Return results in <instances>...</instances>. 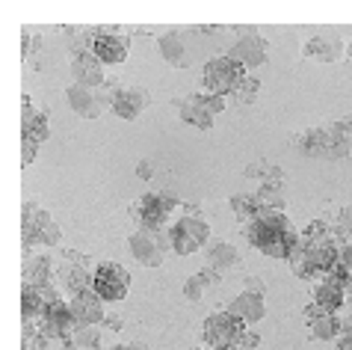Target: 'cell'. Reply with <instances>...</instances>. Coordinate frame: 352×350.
I'll return each mask as SVG.
<instances>
[{"instance_id": "27", "label": "cell", "mask_w": 352, "mask_h": 350, "mask_svg": "<svg viewBox=\"0 0 352 350\" xmlns=\"http://www.w3.org/2000/svg\"><path fill=\"white\" fill-rule=\"evenodd\" d=\"M302 238L308 240V244H329V240H335V229H331V220L329 217H320L308 223V229L302 232Z\"/></svg>"}, {"instance_id": "30", "label": "cell", "mask_w": 352, "mask_h": 350, "mask_svg": "<svg viewBox=\"0 0 352 350\" xmlns=\"http://www.w3.org/2000/svg\"><path fill=\"white\" fill-rule=\"evenodd\" d=\"M258 89H260V80H258V77H252V75H246V77L240 80V86L231 92V98H237V104H240V107H246V104L255 101Z\"/></svg>"}, {"instance_id": "32", "label": "cell", "mask_w": 352, "mask_h": 350, "mask_svg": "<svg viewBox=\"0 0 352 350\" xmlns=\"http://www.w3.org/2000/svg\"><path fill=\"white\" fill-rule=\"evenodd\" d=\"M273 166L275 164H269V160H255V164H249L246 169H243V175H246V178H258V182L264 184L269 178V173H273Z\"/></svg>"}, {"instance_id": "21", "label": "cell", "mask_w": 352, "mask_h": 350, "mask_svg": "<svg viewBox=\"0 0 352 350\" xmlns=\"http://www.w3.org/2000/svg\"><path fill=\"white\" fill-rule=\"evenodd\" d=\"M308 327H311V338H317V342H338L340 329H344V321H340V312H335V315L317 318Z\"/></svg>"}, {"instance_id": "16", "label": "cell", "mask_w": 352, "mask_h": 350, "mask_svg": "<svg viewBox=\"0 0 352 350\" xmlns=\"http://www.w3.org/2000/svg\"><path fill=\"white\" fill-rule=\"evenodd\" d=\"M311 303H317L323 312H329V315H335V312L347 309V294H344V285L340 282H331V279H323L314 285L311 291Z\"/></svg>"}, {"instance_id": "35", "label": "cell", "mask_w": 352, "mask_h": 350, "mask_svg": "<svg viewBox=\"0 0 352 350\" xmlns=\"http://www.w3.org/2000/svg\"><path fill=\"white\" fill-rule=\"evenodd\" d=\"M101 329H104V333H113V336H119L122 329H124V318L119 315V312H107V318H104Z\"/></svg>"}, {"instance_id": "23", "label": "cell", "mask_w": 352, "mask_h": 350, "mask_svg": "<svg viewBox=\"0 0 352 350\" xmlns=\"http://www.w3.org/2000/svg\"><path fill=\"white\" fill-rule=\"evenodd\" d=\"M228 205H231L234 217H237L243 226H246L249 220H255V217H258V211H260V205H258V196H255V193H234Z\"/></svg>"}, {"instance_id": "10", "label": "cell", "mask_w": 352, "mask_h": 350, "mask_svg": "<svg viewBox=\"0 0 352 350\" xmlns=\"http://www.w3.org/2000/svg\"><path fill=\"white\" fill-rule=\"evenodd\" d=\"M344 51H347V42L340 39V33H335V30L314 33L311 39L305 42V48H302L305 57L320 60V62H335V60H340V53Z\"/></svg>"}, {"instance_id": "15", "label": "cell", "mask_w": 352, "mask_h": 350, "mask_svg": "<svg viewBox=\"0 0 352 350\" xmlns=\"http://www.w3.org/2000/svg\"><path fill=\"white\" fill-rule=\"evenodd\" d=\"M24 285H33V288H44V285L57 282V262L51 255H27L24 258Z\"/></svg>"}, {"instance_id": "42", "label": "cell", "mask_w": 352, "mask_h": 350, "mask_svg": "<svg viewBox=\"0 0 352 350\" xmlns=\"http://www.w3.org/2000/svg\"><path fill=\"white\" fill-rule=\"evenodd\" d=\"M347 53H349V57H352V39L347 42Z\"/></svg>"}, {"instance_id": "29", "label": "cell", "mask_w": 352, "mask_h": 350, "mask_svg": "<svg viewBox=\"0 0 352 350\" xmlns=\"http://www.w3.org/2000/svg\"><path fill=\"white\" fill-rule=\"evenodd\" d=\"M331 229H335L338 244H349L352 240V205H344V208L331 217Z\"/></svg>"}, {"instance_id": "33", "label": "cell", "mask_w": 352, "mask_h": 350, "mask_svg": "<svg viewBox=\"0 0 352 350\" xmlns=\"http://www.w3.org/2000/svg\"><path fill=\"white\" fill-rule=\"evenodd\" d=\"M202 104H204V110L216 116V113H222L225 110V95H216V92H204L202 89Z\"/></svg>"}, {"instance_id": "37", "label": "cell", "mask_w": 352, "mask_h": 350, "mask_svg": "<svg viewBox=\"0 0 352 350\" xmlns=\"http://www.w3.org/2000/svg\"><path fill=\"white\" fill-rule=\"evenodd\" d=\"M36 155H39V142H33V140H21V160H24V166H30Z\"/></svg>"}, {"instance_id": "44", "label": "cell", "mask_w": 352, "mask_h": 350, "mask_svg": "<svg viewBox=\"0 0 352 350\" xmlns=\"http://www.w3.org/2000/svg\"><path fill=\"white\" fill-rule=\"evenodd\" d=\"M66 350H75V347H71V345H68V347H66Z\"/></svg>"}, {"instance_id": "20", "label": "cell", "mask_w": 352, "mask_h": 350, "mask_svg": "<svg viewBox=\"0 0 352 350\" xmlns=\"http://www.w3.org/2000/svg\"><path fill=\"white\" fill-rule=\"evenodd\" d=\"M66 98H68V107L75 113H80V116H86V119H98L104 110L98 107V101H95V89H86V86H80V84H71L68 89H66Z\"/></svg>"}, {"instance_id": "6", "label": "cell", "mask_w": 352, "mask_h": 350, "mask_svg": "<svg viewBox=\"0 0 352 350\" xmlns=\"http://www.w3.org/2000/svg\"><path fill=\"white\" fill-rule=\"evenodd\" d=\"M234 33H237V42L231 45L228 57L234 62H240L243 68H258L267 62V53H269V45L267 39L260 36L255 27H234Z\"/></svg>"}, {"instance_id": "5", "label": "cell", "mask_w": 352, "mask_h": 350, "mask_svg": "<svg viewBox=\"0 0 352 350\" xmlns=\"http://www.w3.org/2000/svg\"><path fill=\"white\" fill-rule=\"evenodd\" d=\"M246 77V68L240 62H234L228 53L225 57H213L204 62L202 71V86L204 92H216V95H231L240 86V80Z\"/></svg>"}, {"instance_id": "40", "label": "cell", "mask_w": 352, "mask_h": 350, "mask_svg": "<svg viewBox=\"0 0 352 350\" xmlns=\"http://www.w3.org/2000/svg\"><path fill=\"white\" fill-rule=\"evenodd\" d=\"M340 264L349 271V276H352V240L349 244H340Z\"/></svg>"}, {"instance_id": "43", "label": "cell", "mask_w": 352, "mask_h": 350, "mask_svg": "<svg viewBox=\"0 0 352 350\" xmlns=\"http://www.w3.org/2000/svg\"><path fill=\"white\" fill-rule=\"evenodd\" d=\"M193 350H207V347H193Z\"/></svg>"}, {"instance_id": "28", "label": "cell", "mask_w": 352, "mask_h": 350, "mask_svg": "<svg viewBox=\"0 0 352 350\" xmlns=\"http://www.w3.org/2000/svg\"><path fill=\"white\" fill-rule=\"evenodd\" d=\"M258 205L260 208H273V211H284V187H275V184H260L258 190Z\"/></svg>"}, {"instance_id": "31", "label": "cell", "mask_w": 352, "mask_h": 350, "mask_svg": "<svg viewBox=\"0 0 352 350\" xmlns=\"http://www.w3.org/2000/svg\"><path fill=\"white\" fill-rule=\"evenodd\" d=\"M204 288H207V285L202 282V276L193 273V276H189V279L184 282V297H187L189 303H198V300L204 297Z\"/></svg>"}, {"instance_id": "39", "label": "cell", "mask_w": 352, "mask_h": 350, "mask_svg": "<svg viewBox=\"0 0 352 350\" xmlns=\"http://www.w3.org/2000/svg\"><path fill=\"white\" fill-rule=\"evenodd\" d=\"M137 178L139 182H151V178H154V164H151L148 158H142L137 164Z\"/></svg>"}, {"instance_id": "34", "label": "cell", "mask_w": 352, "mask_h": 350, "mask_svg": "<svg viewBox=\"0 0 352 350\" xmlns=\"http://www.w3.org/2000/svg\"><path fill=\"white\" fill-rule=\"evenodd\" d=\"M260 347V336L258 333H252V329H246L237 342L231 345V350H258Z\"/></svg>"}, {"instance_id": "3", "label": "cell", "mask_w": 352, "mask_h": 350, "mask_svg": "<svg viewBox=\"0 0 352 350\" xmlns=\"http://www.w3.org/2000/svg\"><path fill=\"white\" fill-rule=\"evenodd\" d=\"M128 249H131V255L137 258V264L160 267L166 253L172 249V240H169L166 229H137L128 238Z\"/></svg>"}, {"instance_id": "22", "label": "cell", "mask_w": 352, "mask_h": 350, "mask_svg": "<svg viewBox=\"0 0 352 350\" xmlns=\"http://www.w3.org/2000/svg\"><path fill=\"white\" fill-rule=\"evenodd\" d=\"M44 300L39 297V291L33 288V285H24L21 288V324H33V321H39L44 315Z\"/></svg>"}, {"instance_id": "25", "label": "cell", "mask_w": 352, "mask_h": 350, "mask_svg": "<svg viewBox=\"0 0 352 350\" xmlns=\"http://www.w3.org/2000/svg\"><path fill=\"white\" fill-rule=\"evenodd\" d=\"M101 336H104L101 327H77L68 342L75 350H101Z\"/></svg>"}, {"instance_id": "4", "label": "cell", "mask_w": 352, "mask_h": 350, "mask_svg": "<svg viewBox=\"0 0 352 350\" xmlns=\"http://www.w3.org/2000/svg\"><path fill=\"white\" fill-rule=\"evenodd\" d=\"M246 333V324L231 312H213L202 324V347L207 350H231V345Z\"/></svg>"}, {"instance_id": "36", "label": "cell", "mask_w": 352, "mask_h": 350, "mask_svg": "<svg viewBox=\"0 0 352 350\" xmlns=\"http://www.w3.org/2000/svg\"><path fill=\"white\" fill-rule=\"evenodd\" d=\"M243 288H246V294L264 297V294H267V282L260 279V276H246V279H243Z\"/></svg>"}, {"instance_id": "1", "label": "cell", "mask_w": 352, "mask_h": 350, "mask_svg": "<svg viewBox=\"0 0 352 350\" xmlns=\"http://www.w3.org/2000/svg\"><path fill=\"white\" fill-rule=\"evenodd\" d=\"M178 196L169 190L160 193H146L137 202H131V214L139 229H169V220L178 208Z\"/></svg>"}, {"instance_id": "18", "label": "cell", "mask_w": 352, "mask_h": 350, "mask_svg": "<svg viewBox=\"0 0 352 350\" xmlns=\"http://www.w3.org/2000/svg\"><path fill=\"white\" fill-rule=\"evenodd\" d=\"M204 264L225 273V271H231V267L240 264V249L234 244H228V240H211V244L204 247Z\"/></svg>"}, {"instance_id": "8", "label": "cell", "mask_w": 352, "mask_h": 350, "mask_svg": "<svg viewBox=\"0 0 352 350\" xmlns=\"http://www.w3.org/2000/svg\"><path fill=\"white\" fill-rule=\"evenodd\" d=\"M131 51V33H122L116 27H101V36L95 39L92 53L104 66H119V62L128 60Z\"/></svg>"}, {"instance_id": "38", "label": "cell", "mask_w": 352, "mask_h": 350, "mask_svg": "<svg viewBox=\"0 0 352 350\" xmlns=\"http://www.w3.org/2000/svg\"><path fill=\"white\" fill-rule=\"evenodd\" d=\"M198 276H202V282L207 285V288H213V285H219L222 282V273L216 271V267H202V271H198Z\"/></svg>"}, {"instance_id": "19", "label": "cell", "mask_w": 352, "mask_h": 350, "mask_svg": "<svg viewBox=\"0 0 352 350\" xmlns=\"http://www.w3.org/2000/svg\"><path fill=\"white\" fill-rule=\"evenodd\" d=\"M225 312H231L234 318H240L243 324H258L260 318H264V312H267V306H264V297H255V294H246L243 291L240 297H234L231 303H228V309Z\"/></svg>"}, {"instance_id": "7", "label": "cell", "mask_w": 352, "mask_h": 350, "mask_svg": "<svg viewBox=\"0 0 352 350\" xmlns=\"http://www.w3.org/2000/svg\"><path fill=\"white\" fill-rule=\"evenodd\" d=\"M92 288L98 291V297L104 303H119L128 297V291H131V273L116 262H104L95 267Z\"/></svg>"}, {"instance_id": "12", "label": "cell", "mask_w": 352, "mask_h": 350, "mask_svg": "<svg viewBox=\"0 0 352 350\" xmlns=\"http://www.w3.org/2000/svg\"><path fill=\"white\" fill-rule=\"evenodd\" d=\"M293 149L305 158H326L331 160V134L326 125L320 128H305L293 137Z\"/></svg>"}, {"instance_id": "41", "label": "cell", "mask_w": 352, "mask_h": 350, "mask_svg": "<svg viewBox=\"0 0 352 350\" xmlns=\"http://www.w3.org/2000/svg\"><path fill=\"white\" fill-rule=\"evenodd\" d=\"M113 350H148V345H142V342H122V345H116Z\"/></svg>"}, {"instance_id": "13", "label": "cell", "mask_w": 352, "mask_h": 350, "mask_svg": "<svg viewBox=\"0 0 352 350\" xmlns=\"http://www.w3.org/2000/svg\"><path fill=\"white\" fill-rule=\"evenodd\" d=\"M151 104V95L148 89L142 86H122L119 92H116V101H113V113L122 116V119H137V116L146 110V107Z\"/></svg>"}, {"instance_id": "14", "label": "cell", "mask_w": 352, "mask_h": 350, "mask_svg": "<svg viewBox=\"0 0 352 350\" xmlns=\"http://www.w3.org/2000/svg\"><path fill=\"white\" fill-rule=\"evenodd\" d=\"M187 30H166L163 36L157 39V48H160V57H163L169 66L175 68H187L193 57L187 53Z\"/></svg>"}, {"instance_id": "9", "label": "cell", "mask_w": 352, "mask_h": 350, "mask_svg": "<svg viewBox=\"0 0 352 350\" xmlns=\"http://www.w3.org/2000/svg\"><path fill=\"white\" fill-rule=\"evenodd\" d=\"M68 306H71V315H75V321L80 327H101L104 318H107L104 300L98 297L95 288H86V291L75 294V297L68 300Z\"/></svg>"}, {"instance_id": "2", "label": "cell", "mask_w": 352, "mask_h": 350, "mask_svg": "<svg viewBox=\"0 0 352 350\" xmlns=\"http://www.w3.org/2000/svg\"><path fill=\"white\" fill-rule=\"evenodd\" d=\"M169 240H172V253L193 255L202 247L211 244V226L202 214H184L175 223H169Z\"/></svg>"}, {"instance_id": "17", "label": "cell", "mask_w": 352, "mask_h": 350, "mask_svg": "<svg viewBox=\"0 0 352 350\" xmlns=\"http://www.w3.org/2000/svg\"><path fill=\"white\" fill-rule=\"evenodd\" d=\"M175 107H178L180 119H184L187 125H193V128H202V131H211L213 116L204 110V104H202V92H193V95L178 98Z\"/></svg>"}, {"instance_id": "11", "label": "cell", "mask_w": 352, "mask_h": 350, "mask_svg": "<svg viewBox=\"0 0 352 350\" xmlns=\"http://www.w3.org/2000/svg\"><path fill=\"white\" fill-rule=\"evenodd\" d=\"M71 75H75V84L86 86V89H101L107 84L104 62L98 60L92 51H83V53H77V57H71Z\"/></svg>"}, {"instance_id": "24", "label": "cell", "mask_w": 352, "mask_h": 350, "mask_svg": "<svg viewBox=\"0 0 352 350\" xmlns=\"http://www.w3.org/2000/svg\"><path fill=\"white\" fill-rule=\"evenodd\" d=\"M302 235L296 229H287V232H282V235H275L269 244L264 247V255H269V258H290V253H293V247H296V240H299Z\"/></svg>"}, {"instance_id": "26", "label": "cell", "mask_w": 352, "mask_h": 350, "mask_svg": "<svg viewBox=\"0 0 352 350\" xmlns=\"http://www.w3.org/2000/svg\"><path fill=\"white\" fill-rule=\"evenodd\" d=\"M21 140H33V142L48 140V116L33 113V116H27V119H21Z\"/></svg>"}]
</instances>
